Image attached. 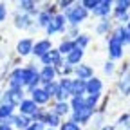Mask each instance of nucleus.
I'll list each match as a JSON object with an SVG mask.
<instances>
[{
	"label": "nucleus",
	"mask_w": 130,
	"mask_h": 130,
	"mask_svg": "<svg viewBox=\"0 0 130 130\" xmlns=\"http://www.w3.org/2000/svg\"><path fill=\"white\" fill-rule=\"evenodd\" d=\"M40 81V74L36 72V69L35 67H27V69H24V85H27L29 89H32L35 90V85Z\"/></svg>",
	"instance_id": "nucleus-1"
},
{
	"label": "nucleus",
	"mask_w": 130,
	"mask_h": 130,
	"mask_svg": "<svg viewBox=\"0 0 130 130\" xmlns=\"http://www.w3.org/2000/svg\"><path fill=\"white\" fill-rule=\"evenodd\" d=\"M85 16H87V9L83 6H78V7H74V9H71L67 13V18H69V22L72 25H78L79 22H83Z\"/></svg>",
	"instance_id": "nucleus-2"
},
{
	"label": "nucleus",
	"mask_w": 130,
	"mask_h": 130,
	"mask_svg": "<svg viewBox=\"0 0 130 130\" xmlns=\"http://www.w3.org/2000/svg\"><path fill=\"white\" fill-rule=\"evenodd\" d=\"M108 53H110V56L116 60V58H121L123 56V43L118 40V38H114V36H110V40H108Z\"/></svg>",
	"instance_id": "nucleus-3"
},
{
	"label": "nucleus",
	"mask_w": 130,
	"mask_h": 130,
	"mask_svg": "<svg viewBox=\"0 0 130 130\" xmlns=\"http://www.w3.org/2000/svg\"><path fill=\"white\" fill-rule=\"evenodd\" d=\"M72 83H74V81L69 79V78H63L61 79V83H60V94L56 96L58 100H65L67 96L72 94Z\"/></svg>",
	"instance_id": "nucleus-4"
},
{
	"label": "nucleus",
	"mask_w": 130,
	"mask_h": 130,
	"mask_svg": "<svg viewBox=\"0 0 130 130\" xmlns=\"http://www.w3.org/2000/svg\"><path fill=\"white\" fill-rule=\"evenodd\" d=\"M22 96H24V94H22V90H13V89H11V90H7V92H6L4 101H6L7 105H11V107H13V105H16V103H22V101H24V100H22Z\"/></svg>",
	"instance_id": "nucleus-5"
},
{
	"label": "nucleus",
	"mask_w": 130,
	"mask_h": 130,
	"mask_svg": "<svg viewBox=\"0 0 130 130\" xmlns=\"http://www.w3.org/2000/svg\"><path fill=\"white\" fill-rule=\"evenodd\" d=\"M119 89H121L123 94H130V65H128V67H125V71L121 72Z\"/></svg>",
	"instance_id": "nucleus-6"
},
{
	"label": "nucleus",
	"mask_w": 130,
	"mask_h": 130,
	"mask_svg": "<svg viewBox=\"0 0 130 130\" xmlns=\"http://www.w3.org/2000/svg\"><path fill=\"white\" fill-rule=\"evenodd\" d=\"M63 24H65V18L63 16H53V20H51V24L47 25V32L49 35H53V32H56V31H61L63 29Z\"/></svg>",
	"instance_id": "nucleus-7"
},
{
	"label": "nucleus",
	"mask_w": 130,
	"mask_h": 130,
	"mask_svg": "<svg viewBox=\"0 0 130 130\" xmlns=\"http://www.w3.org/2000/svg\"><path fill=\"white\" fill-rule=\"evenodd\" d=\"M42 61H43L45 65H61L60 51H49L45 56H42Z\"/></svg>",
	"instance_id": "nucleus-8"
},
{
	"label": "nucleus",
	"mask_w": 130,
	"mask_h": 130,
	"mask_svg": "<svg viewBox=\"0 0 130 130\" xmlns=\"http://www.w3.org/2000/svg\"><path fill=\"white\" fill-rule=\"evenodd\" d=\"M20 110H22V114H25V116H35V114L38 112V108H36V103L32 101V100H24L22 103H20Z\"/></svg>",
	"instance_id": "nucleus-9"
},
{
	"label": "nucleus",
	"mask_w": 130,
	"mask_h": 130,
	"mask_svg": "<svg viewBox=\"0 0 130 130\" xmlns=\"http://www.w3.org/2000/svg\"><path fill=\"white\" fill-rule=\"evenodd\" d=\"M49 51H51V43H49V40H42V42H38L35 47H32V53H35L36 56H45Z\"/></svg>",
	"instance_id": "nucleus-10"
},
{
	"label": "nucleus",
	"mask_w": 130,
	"mask_h": 130,
	"mask_svg": "<svg viewBox=\"0 0 130 130\" xmlns=\"http://www.w3.org/2000/svg\"><path fill=\"white\" fill-rule=\"evenodd\" d=\"M90 116H92V108L85 107V108L74 112V119H72V121H76V123H85V121H89Z\"/></svg>",
	"instance_id": "nucleus-11"
},
{
	"label": "nucleus",
	"mask_w": 130,
	"mask_h": 130,
	"mask_svg": "<svg viewBox=\"0 0 130 130\" xmlns=\"http://www.w3.org/2000/svg\"><path fill=\"white\" fill-rule=\"evenodd\" d=\"M53 78H54V69L51 65H45L43 71L40 72V81H43L45 85H49V83H53Z\"/></svg>",
	"instance_id": "nucleus-12"
},
{
	"label": "nucleus",
	"mask_w": 130,
	"mask_h": 130,
	"mask_svg": "<svg viewBox=\"0 0 130 130\" xmlns=\"http://www.w3.org/2000/svg\"><path fill=\"white\" fill-rule=\"evenodd\" d=\"M49 98H51V96L47 94L45 89H35V90H32V101H35V103H47Z\"/></svg>",
	"instance_id": "nucleus-13"
},
{
	"label": "nucleus",
	"mask_w": 130,
	"mask_h": 130,
	"mask_svg": "<svg viewBox=\"0 0 130 130\" xmlns=\"http://www.w3.org/2000/svg\"><path fill=\"white\" fill-rule=\"evenodd\" d=\"M85 90H87V81L78 78L74 83H72V96H74V98H76V96H81Z\"/></svg>",
	"instance_id": "nucleus-14"
},
{
	"label": "nucleus",
	"mask_w": 130,
	"mask_h": 130,
	"mask_svg": "<svg viewBox=\"0 0 130 130\" xmlns=\"http://www.w3.org/2000/svg\"><path fill=\"white\" fill-rule=\"evenodd\" d=\"M32 42L31 40H22L20 43H18V47H16V51H18V54H22V56H25V54H29V53H32Z\"/></svg>",
	"instance_id": "nucleus-15"
},
{
	"label": "nucleus",
	"mask_w": 130,
	"mask_h": 130,
	"mask_svg": "<svg viewBox=\"0 0 130 130\" xmlns=\"http://www.w3.org/2000/svg\"><path fill=\"white\" fill-rule=\"evenodd\" d=\"M87 90H89V94H100V90H101V81L98 79V78L89 79V81H87Z\"/></svg>",
	"instance_id": "nucleus-16"
},
{
	"label": "nucleus",
	"mask_w": 130,
	"mask_h": 130,
	"mask_svg": "<svg viewBox=\"0 0 130 130\" xmlns=\"http://www.w3.org/2000/svg\"><path fill=\"white\" fill-rule=\"evenodd\" d=\"M76 74L79 79H90L92 76V69L89 67V65H79V67L76 69Z\"/></svg>",
	"instance_id": "nucleus-17"
},
{
	"label": "nucleus",
	"mask_w": 130,
	"mask_h": 130,
	"mask_svg": "<svg viewBox=\"0 0 130 130\" xmlns=\"http://www.w3.org/2000/svg\"><path fill=\"white\" fill-rule=\"evenodd\" d=\"M110 2L108 0H105V2H100L98 4V7L94 9V14H98V16H105V14H108V11H110Z\"/></svg>",
	"instance_id": "nucleus-18"
},
{
	"label": "nucleus",
	"mask_w": 130,
	"mask_h": 130,
	"mask_svg": "<svg viewBox=\"0 0 130 130\" xmlns=\"http://www.w3.org/2000/svg\"><path fill=\"white\" fill-rule=\"evenodd\" d=\"M81 56H83V49H78V47H76L71 54H67V61H69V63H78V61L81 60Z\"/></svg>",
	"instance_id": "nucleus-19"
},
{
	"label": "nucleus",
	"mask_w": 130,
	"mask_h": 130,
	"mask_svg": "<svg viewBox=\"0 0 130 130\" xmlns=\"http://www.w3.org/2000/svg\"><path fill=\"white\" fill-rule=\"evenodd\" d=\"M76 49V43L74 42H69V40H65L61 45H60V53H63V54H71L72 51Z\"/></svg>",
	"instance_id": "nucleus-20"
},
{
	"label": "nucleus",
	"mask_w": 130,
	"mask_h": 130,
	"mask_svg": "<svg viewBox=\"0 0 130 130\" xmlns=\"http://www.w3.org/2000/svg\"><path fill=\"white\" fill-rule=\"evenodd\" d=\"M116 6H118V7H116V14L119 16V14H126L128 7H130V2H128V0H125V2L121 0V2H118Z\"/></svg>",
	"instance_id": "nucleus-21"
},
{
	"label": "nucleus",
	"mask_w": 130,
	"mask_h": 130,
	"mask_svg": "<svg viewBox=\"0 0 130 130\" xmlns=\"http://www.w3.org/2000/svg\"><path fill=\"white\" fill-rule=\"evenodd\" d=\"M45 90L49 96H58L60 94V83H56V81H53V83L45 85Z\"/></svg>",
	"instance_id": "nucleus-22"
},
{
	"label": "nucleus",
	"mask_w": 130,
	"mask_h": 130,
	"mask_svg": "<svg viewBox=\"0 0 130 130\" xmlns=\"http://www.w3.org/2000/svg\"><path fill=\"white\" fill-rule=\"evenodd\" d=\"M31 25V18L27 14H24V16H16V27H22V29H25V27H29Z\"/></svg>",
	"instance_id": "nucleus-23"
},
{
	"label": "nucleus",
	"mask_w": 130,
	"mask_h": 130,
	"mask_svg": "<svg viewBox=\"0 0 130 130\" xmlns=\"http://www.w3.org/2000/svg\"><path fill=\"white\" fill-rule=\"evenodd\" d=\"M11 112H13V107L11 105H2L0 107V119H9L11 118Z\"/></svg>",
	"instance_id": "nucleus-24"
},
{
	"label": "nucleus",
	"mask_w": 130,
	"mask_h": 130,
	"mask_svg": "<svg viewBox=\"0 0 130 130\" xmlns=\"http://www.w3.org/2000/svg\"><path fill=\"white\" fill-rule=\"evenodd\" d=\"M87 105H85V100L81 96H76L74 100H72V108H74V112H78V110H81V108H85Z\"/></svg>",
	"instance_id": "nucleus-25"
},
{
	"label": "nucleus",
	"mask_w": 130,
	"mask_h": 130,
	"mask_svg": "<svg viewBox=\"0 0 130 130\" xmlns=\"http://www.w3.org/2000/svg\"><path fill=\"white\" fill-rule=\"evenodd\" d=\"M47 125H51V126H56L60 123V118H58V114H47L45 119H43Z\"/></svg>",
	"instance_id": "nucleus-26"
},
{
	"label": "nucleus",
	"mask_w": 130,
	"mask_h": 130,
	"mask_svg": "<svg viewBox=\"0 0 130 130\" xmlns=\"http://www.w3.org/2000/svg\"><path fill=\"white\" fill-rule=\"evenodd\" d=\"M65 112H69V105L65 103V101H60L56 107H54V114H58V116H61V114Z\"/></svg>",
	"instance_id": "nucleus-27"
},
{
	"label": "nucleus",
	"mask_w": 130,
	"mask_h": 130,
	"mask_svg": "<svg viewBox=\"0 0 130 130\" xmlns=\"http://www.w3.org/2000/svg\"><path fill=\"white\" fill-rule=\"evenodd\" d=\"M98 100H100V94H90L87 100H85V105H87L89 108H94L96 103H98Z\"/></svg>",
	"instance_id": "nucleus-28"
},
{
	"label": "nucleus",
	"mask_w": 130,
	"mask_h": 130,
	"mask_svg": "<svg viewBox=\"0 0 130 130\" xmlns=\"http://www.w3.org/2000/svg\"><path fill=\"white\" fill-rule=\"evenodd\" d=\"M14 123H16V126H18V128H29V119L25 118V116H20V118H16L14 119Z\"/></svg>",
	"instance_id": "nucleus-29"
},
{
	"label": "nucleus",
	"mask_w": 130,
	"mask_h": 130,
	"mask_svg": "<svg viewBox=\"0 0 130 130\" xmlns=\"http://www.w3.org/2000/svg\"><path fill=\"white\" fill-rule=\"evenodd\" d=\"M74 43H76V47H78V49H83V47L89 43V36H87V35H81V36H78V38H76V42H74Z\"/></svg>",
	"instance_id": "nucleus-30"
},
{
	"label": "nucleus",
	"mask_w": 130,
	"mask_h": 130,
	"mask_svg": "<svg viewBox=\"0 0 130 130\" xmlns=\"http://www.w3.org/2000/svg\"><path fill=\"white\" fill-rule=\"evenodd\" d=\"M51 20H53V16L49 14V13H42V14H40V22H38V24H40V25H43V27H47L49 24H51Z\"/></svg>",
	"instance_id": "nucleus-31"
},
{
	"label": "nucleus",
	"mask_w": 130,
	"mask_h": 130,
	"mask_svg": "<svg viewBox=\"0 0 130 130\" xmlns=\"http://www.w3.org/2000/svg\"><path fill=\"white\" fill-rule=\"evenodd\" d=\"M98 4H100L98 0H83V2H81V6H83L85 9H92V11L98 7Z\"/></svg>",
	"instance_id": "nucleus-32"
},
{
	"label": "nucleus",
	"mask_w": 130,
	"mask_h": 130,
	"mask_svg": "<svg viewBox=\"0 0 130 130\" xmlns=\"http://www.w3.org/2000/svg\"><path fill=\"white\" fill-rule=\"evenodd\" d=\"M108 27H110V22H108V20H101V24L98 25V29H96V31L100 32V35H103V32H107V31H108Z\"/></svg>",
	"instance_id": "nucleus-33"
},
{
	"label": "nucleus",
	"mask_w": 130,
	"mask_h": 130,
	"mask_svg": "<svg viewBox=\"0 0 130 130\" xmlns=\"http://www.w3.org/2000/svg\"><path fill=\"white\" fill-rule=\"evenodd\" d=\"M61 130H79V126L76 121H67V123L61 125Z\"/></svg>",
	"instance_id": "nucleus-34"
},
{
	"label": "nucleus",
	"mask_w": 130,
	"mask_h": 130,
	"mask_svg": "<svg viewBox=\"0 0 130 130\" xmlns=\"http://www.w3.org/2000/svg\"><path fill=\"white\" fill-rule=\"evenodd\" d=\"M32 7H35V4H32V2H20V9H22V11H31V13H35L36 9H32Z\"/></svg>",
	"instance_id": "nucleus-35"
},
{
	"label": "nucleus",
	"mask_w": 130,
	"mask_h": 130,
	"mask_svg": "<svg viewBox=\"0 0 130 130\" xmlns=\"http://www.w3.org/2000/svg\"><path fill=\"white\" fill-rule=\"evenodd\" d=\"M27 130H43V123H42V121H36L35 125H31Z\"/></svg>",
	"instance_id": "nucleus-36"
},
{
	"label": "nucleus",
	"mask_w": 130,
	"mask_h": 130,
	"mask_svg": "<svg viewBox=\"0 0 130 130\" xmlns=\"http://www.w3.org/2000/svg\"><path fill=\"white\" fill-rule=\"evenodd\" d=\"M112 71H114V63H110V61L105 63V72L107 74H112Z\"/></svg>",
	"instance_id": "nucleus-37"
},
{
	"label": "nucleus",
	"mask_w": 130,
	"mask_h": 130,
	"mask_svg": "<svg viewBox=\"0 0 130 130\" xmlns=\"http://www.w3.org/2000/svg\"><path fill=\"white\" fill-rule=\"evenodd\" d=\"M6 18V7L2 6V4H0V22H2Z\"/></svg>",
	"instance_id": "nucleus-38"
},
{
	"label": "nucleus",
	"mask_w": 130,
	"mask_h": 130,
	"mask_svg": "<svg viewBox=\"0 0 130 130\" xmlns=\"http://www.w3.org/2000/svg\"><path fill=\"white\" fill-rule=\"evenodd\" d=\"M0 130H11V128H9V125H7L6 121H2V125H0Z\"/></svg>",
	"instance_id": "nucleus-39"
},
{
	"label": "nucleus",
	"mask_w": 130,
	"mask_h": 130,
	"mask_svg": "<svg viewBox=\"0 0 130 130\" xmlns=\"http://www.w3.org/2000/svg\"><path fill=\"white\" fill-rule=\"evenodd\" d=\"M61 72H63V74H69V72H71V67H69V65H65V67H61Z\"/></svg>",
	"instance_id": "nucleus-40"
},
{
	"label": "nucleus",
	"mask_w": 130,
	"mask_h": 130,
	"mask_svg": "<svg viewBox=\"0 0 130 130\" xmlns=\"http://www.w3.org/2000/svg\"><path fill=\"white\" fill-rule=\"evenodd\" d=\"M103 130H112V128H110V126H105V128H103Z\"/></svg>",
	"instance_id": "nucleus-41"
},
{
	"label": "nucleus",
	"mask_w": 130,
	"mask_h": 130,
	"mask_svg": "<svg viewBox=\"0 0 130 130\" xmlns=\"http://www.w3.org/2000/svg\"><path fill=\"white\" fill-rule=\"evenodd\" d=\"M126 29H128V32H130V22H128V25H126Z\"/></svg>",
	"instance_id": "nucleus-42"
}]
</instances>
